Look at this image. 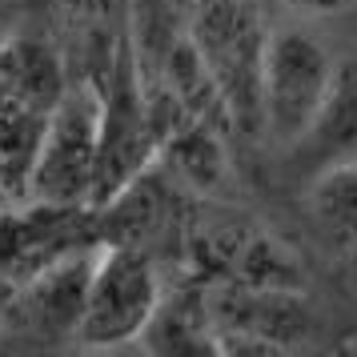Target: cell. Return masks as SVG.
<instances>
[{"label": "cell", "mask_w": 357, "mask_h": 357, "mask_svg": "<svg viewBox=\"0 0 357 357\" xmlns=\"http://www.w3.org/2000/svg\"><path fill=\"white\" fill-rule=\"evenodd\" d=\"M141 341L149 349H157V354H221V345L209 333V325L193 321L189 309L165 305V297L157 305V313H153V321L145 325Z\"/></svg>", "instance_id": "obj_12"}, {"label": "cell", "mask_w": 357, "mask_h": 357, "mask_svg": "<svg viewBox=\"0 0 357 357\" xmlns=\"http://www.w3.org/2000/svg\"><path fill=\"white\" fill-rule=\"evenodd\" d=\"M68 65L45 36L4 33L0 36V89L8 97L33 105L40 113H52L56 100L68 89Z\"/></svg>", "instance_id": "obj_7"}, {"label": "cell", "mask_w": 357, "mask_h": 357, "mask_svg": "<svg viewBox=\"0 0 357 357\" xmlns=\"http://www.w3.org/2000/svg\"><path fill=\"white\" fill-rule=\"evenodd\" d=\"M100 245H68L65 253L45 261L40 269L29 273L24 289L13 297L20 321L40 337H77V325L84 313V297H89V281L97 269Z\"/></svg>", "instance_id": "obj_5"}, {"label": "cell", "mask_w": 357, "mask_h": 357, "mask_svg": "<svg viewBox=\"0 0 357 357\" xmlns=\"http://www.w3.org/2000/svg\"><path fill=\"white\" fill-rule=\"evenodd\" d=\"M337 56L309 29H277L261 61V132L277 145H301L329 100Z\"/></svg>", "instance_id": "obj_2"}, {"label": "cell", "mask_w": 357, "mask_h": 357, "mask_svg": "<svg viewBox=\"0 0 357 357\" xmlns=\"http://www.w3.org/2000/svg\"><path fill=\"white\" fill-rule=\"evenodd\" d=\"M305 141H317L325 161L357 153V73H354V65H337L329 100L317 113L313 129L305 132Z\"/></svg>", "instance_id": "obj_11"}, {"label": "cell", "mask_w": 357, "mask_h": 357, "mask_svg": "<svg viewBox=\"0 0 357 357\" xmlns=\"http://www.w3.org/2000/svg\"><path fill=\"white\" fill-rule=\"evenodd\" d=\"M93 221L84 205H49L20 197L0 205V273H33L68 245H81V225Z\"/></svg>", "instance_id": "obj_6"}, {"label": "cell", "mask_w": 357, "mask_h": 357, "mask_svg": "<svg viewBox=\"0 0 357 357\" xmlns=\"http://www.w3.org/2000/svg\"><path fill=\"white\" fill-rule=\"evenodd\" d=\"M157 157L169 161V169L185 177L193 189L209 193L221 185L225 177V141H221V129L213 121H201V116H181L173 129L161 137V149Z\"/></svg>", "instance_id": "obj_8"}, {"label": "cell", "mask_w": 357, "mask_h": 357, "mask_svg": "<svg viewBox=\"0 0 357 357\" xmlns=\"http://www.w3.org/2000/svg\"><path fill=\"white\" fill-rule=\"evenodd\" d=\"M0 36H4V24H0Z\"/></svg>", "instance_id": "obj_16"}, {"label": "cell", "mask_w": 357, "mask_h": 357, "mask_svg": "<svg viewBox=\"0 0 357 357\" xmlns=\"http://www.w3.org/2000/svg\"><path fill=\"white\" fill-rule=\"evenodd\" d=\"M100 113H105L100 81H93V77L68 81L65 97L49 113L24 197L49 201V205H84L89 209L100 153Z\"/></svg>", "instance_id": "obj_3"}, {"label": "cell", "mask_w": 357, "mask_h": 357, "mask_svg": "<svg viewBox=\"0 0 357 357\" xmlns=\"http://www.w3.org/2000/svg\"><path fill=\"white\" fill-rule=\"evenodd\" d=\"M8 305V285H4V277H0V309Z\"/></svg>", "instance_id": "obj_15"}, {"label": "cell", "mask_w": 357, "mask_h": 357, "mask_svg": "<svg viewBox=\"0 0 357 357\" xmlns=\"http://www.w3.org/2000/svg\"><path fill=\"white\" fill-rule=\"evenodd\" d=\"M45 125H49V113L0 89V193L4 201H20L29 193V173H33Z\"/></svg>", "instance_id": "obj_9"}, {"label": "cell", "mask_w": 357, "mask_h": 357, "mask_svg": "<svg viewBox=\"0 0 357 357\" xmlns=\"http://www.w3.org/2000/svg\"><path fill=\"white\" fill-rule=\"evenodd\" d=\"M309 213L337 245L357 249V153L333 157L309 181Z\"/></svg>", "instance_id": "obj_10"}, {"label": "cell", "mask_w": 357, "mask_h": 357, "mask_svg": "<svg viewBox=\"0 0 357 357\" xmlns=\"http://www.w3.org/2000/svg\"><path fill=\"white\" fill-rule=\"evenodd\" d=\"M161 297L157 265L141 253V245L100 241L77 341L84 349H121L129 341H141Z\"/></svg>", "instance_id": "obj_4"}, {"label": "cell", "mask_w": 357, "mask_h": 357, "mask_svg": "<svg viewBox=\"0 0 357 357\" xmlns=\"http://www.w3.org/2000/svg\"><path fill=\"white\" fill-rule=\"evenodd\" d=\"M281 4L301 13V17H341V13L354 8L357 0H281Z\"/></svg>", "instance_id": "obj_14"}, {"label": "cell", "mask_w": 357, "mask_h": 357, "mask_svg": "<svg viewBox=\"0 0 357 357\" xmlns=\"http://www.w3.org/2000/svg\"><path fill=\"white\" fill-rule=\"evenodd\" d=\"M65 4L68 20L81 29L84 36H109L116 24V13H121V0H61Z\"/></svg>", "instance_id": "obj_13"}, {"label": "cell", "mask_w": 357, "mask_h": 357, "mask_svg": "<svg viewBox=\"0 0 357 357\" xmlns=\"http://www.w3.org/2000/svg\"><path fill=\"white\" fill-rule=\"evenodd\" d=\"M189 40L221 97L229 129L261 132V61L269 29L249 0H197L189 13Z\"/></svg>", "instance_id": "obj_1"}]
</instances>
